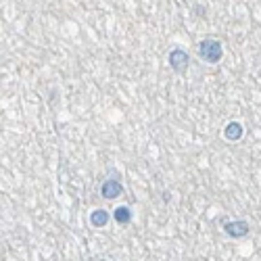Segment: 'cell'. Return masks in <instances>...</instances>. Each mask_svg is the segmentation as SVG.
<instances>
[{
	"mask_svg": "<svg viewBox=\"0 0 261 261\" xmlns=\"http://www.w3.org/2000/svg\"><path fill=\"white\" fill-rule=\"evenodd\" d=\"M199 54H201L203 61L215 65V63H220V59L224 56V48H222V44L217 40H205V42H201Z\"/></svg>",
	"mask_w": 261,
	"mask_h": 261,
	"instance_id": "6da1fadb",
	"label": "cell"
},
{
	"mask_svg": "<svg viewBox=\"0 0 261 261\" xmlns=\"http://www.w3.org/2000/svg\"><path fill=\"white\" fill-rule=\"evenodd\" d=\"M249 224L244 220H234V222H226L224 224V232L232 238H241V236H246L249 234Z\"/></svg>",
	"mask_w": 261,
	"mask_h": 261,
	"instance_id": "7a4b0ae2",
	"label": "cell"
},
{
	"mask_svg": "<svg viewBox=\"0 0 261 261\" xmlns=\"http://www.w3.org/2000/svg\"><path fill=\"white\" fill-rule=\"evenodd\" d=\"M188 54L182 51V48H175V51L169 52V65H172L175 71H184L186 65H188Z\"/></svg>",
	"mask_w": 261,
	"mask_h": 261,
	"instance_id": "3957f363",
	"label": "cell"
},
{
	"mask_svg": "<svg viewBox=\"0 0 261 261\" xmlns=\"http://www.w3.org/2000/svg\"><path fill=\"white\" fill-rule=\"evenodd\" d=\"M122 192H123V186H122L119 180H107L101 188V194L104 196V199H117Z\"/></svg>",
	"mask_w": 261,
	"mask_h": 261,
	"instance_id": "277c9868",
	"label": "cell"
},
{
	"mask_svg": "<svg viewBox=\"0 0 261 261\" xmlns=\"http://www.w3.org/2000/svg\"><path fill=\"white\" fill-rule=\"evenodd\" d=\"M224 136L228 138V140H232V142L241 140V136H243V125L238 123V122H230V123L224 128Z\"/></svg>",
	"mask_w": 261,
	"mask_h": 261,
	"instance_id": "5b68a950",
	"label": "cell"
},
{
	"mask_svg": "<svg viewBox=\"0 0 261 261\" xmlns=\"http://www.w3.org/2000/svg\"><path fill=\"white\" fill-rule=\"evenodd\" d=\"M90 224H92L94 228H104V226L109 224V213L104 209L92 211V215H90Z\"/></svg>",
	"mask_w": 261,
	"mask_h": 261,
	"instance_id": "8992f818",
	"label": "cell"
},
{
	"mask_svg": "<svg viewBox=\"0 0 261 261\" xmlns=\"http://www.w3.org/2000/svg\"><path fill=\"white\" fill-rule=\"evenodd\" d=\"M130 220H132V211H130V207H117V209H115V222H117L119 226L130 224Z\"/></svg>",
	"mask_w": 261,
	"mask_h": 261,
	"instance_id": "52a82bcc",
	"label": "cell"
},
{
	"mask_svg": "<svg viewBox=\"0 0 261 261\" xmlns=\"http://www.w3.org/2000/svg\"><path fill=\"white\" fill-rule=\"evenodd\" d=\"M101 261H107V259H101Z\"/></svg>",
	"mask_w": 261,
	"mask_h": 261,
	"instance_id": "ba28073f",
	"label": "cell"
}]
</instances>
